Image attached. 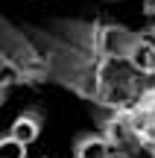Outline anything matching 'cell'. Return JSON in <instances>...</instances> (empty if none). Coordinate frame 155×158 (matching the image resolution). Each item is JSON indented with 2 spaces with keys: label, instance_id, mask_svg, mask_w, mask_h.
I'll return each mask as SVG.
<instances>
[{
  "label": "cell",
  "instance_id": "6da1fadb",
  "mask_svg": "<svg viewBox=\"0 0 155 158\" xmlns=\"http://www.w3.org/2000/svg\"><path fill=\"white\" fill-rule=\"evenodd\" d=\"M126 62L138 70L141 76H155V41L149 35L135 32L126 50Z\"/></svg>",
  "mask_w": 155,
  "mask_h": 158
},
{
  "label": "cell",
  "instance_id": "7a4b0ae2",
  "mask_svg": "<svg viewBox=\"0 0 155 158\" xmlns=\"http://www.w3.org/2000/svg\"><path fill=\"white\" fill-rule=\"evenodd\" d=\"M41 129H44V111H41V108H23V111L12 120L9 135L18 138L21 143H27V147H29L32 141H38Z\"/></svg>",
  "mask_w": 155,
  "mask_h": 158
},
{
  "label": "cell",
  "instance_id": "3957f363",
  "mask_svg": "<svg viewBox=\"0 0 155 158\" xmlns=\"http://www.w3.org/2000/svg\"><path fill=\"white\" fill-rule=\"evenodd\" d=\"M111 147L100 132H82L73 141V158H108Z\"/></svg>",
  "mask_w": 155,
  "mask_h": 158
},
{
  "label": "cell",
  "instance_id": "277c9868",
  "mask_svg": "<svg viewBox=\"0 0 155 158\" xmlns=\"http://www.w3.org/2000/svg\"><path fill=\"white\" fill-rule=\"evenodd\" d=\"M0 158H27V143L12 138L9 132L0 135Z\"/></svg>",
  "mask_w": 155,
  "mask_h": 158
},
{
  "label": "cell",
  "instance_id": "5b68a950",
  "mask_svg": "<svg viewBox=\"0 0 155 158\" xmlns=\"http://www.w3.org/2000/svg\"><path fill=\"white\" fill-rule=\"evenodd\" d=\"M108 158H135V152H132V149H111Z\"/></svg>",
  "mask_w": 155,
  "mask_h": 158
},
{
  "label": "cell",
  "instance_id": "8992f818",
  "mask_svg": "<svg viewBox=\"0 0 155 158\" xmlns=\"http://www.w3.org/2000/svg\"><path fill=\"white\" fill-rule=\"evenodd\" d=\"M3 102H6V88L0 85V106H3Z\"/></svg>",
  "mask_w": 155,
  "mask_h": 158
},
{
  "label": "cell",
  "instance_id": "52a82bcc",
  "mask_svg": "<svg viewBox=\"0 0 155 158\" xmlns=\"http://www.w3.org/2000/svg\"><path fill=\"white\" fill-rule=\"evenodd\" d=\"M41 158H44V155H41Z\"/></svg>",
  "mask_w": 155,
  "mask_h": 158
}]
</instances>
